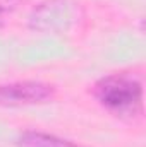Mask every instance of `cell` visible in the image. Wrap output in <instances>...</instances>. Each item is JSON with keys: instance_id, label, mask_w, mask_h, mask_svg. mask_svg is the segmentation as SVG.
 <instances>
[{"instance_id": "cell-3", "label": "cell", "mask_w": 146, "mask_h": 147, "mask_svg": "<svg viewBox=\"0 0 146 147\" xmlns=\"http://www.w3.org/2000/svg\"><path fill=\"white\" fill-rule=\"evenodd\" d=\"M55 96V87L38 80L0 84V106H31L48 103Z\"/></svg>"}, {"instance_id": "cell-1", "label": "cell", "mask_w": 146, "mask_h": 147, "mask_svg": "<svg viewBox=\"0 0 146 147\" xmlns=\"http://www.w3.org/2000/svg\"><path fill=\"white\" fill-rule=\"evenodd\" d=\"M93 96L115 115H136L141 110L143 86L129 74H110L93 86Z\"/></svg>"}, {"instance_id": "cell-5", "label": "cell", "mask_w": 146, "mask_h": 147, "mask_svg": "<svg viewBox=\"0 0 146 147\" xmlns=\"http://www.w3.org/2000/svg\"><path fill=\"white\" fill-rule=\"evenodd\" d=\"M19 0H0V19L7 14H10L16 7H17Z\"/></svg>"}, {"instance_id": "cell-2", "label": "cell", "mask_w": 146, "mask_h": 147, "mask_svg": "<svg viewBox=\"0 0 146 147\" xmlns=\"http://www.w3.org/2000/svg\"><path fill=\"white\" fill-rule=\"evenodd\" d=\"M72 0H46L31 14L29 26L36 31H62L77 19V7Z\"/></svg>"}, {"instance_id": "cell-4", "label": "cell", "mask_w": 146, "mask_h": 147, "mask_svg": "<svg viewBox=\"0 0 146 147\" xmlns=\"http://www.w3.org/2000/svg\"><path fill=\"white\" fill-rule=\"evenodd\" d=\"M17 147H81L74 144L72 140L52 135V134H43V132H35V130H28L23 132L17 140Z\"/></svg>"}]
</instances>
